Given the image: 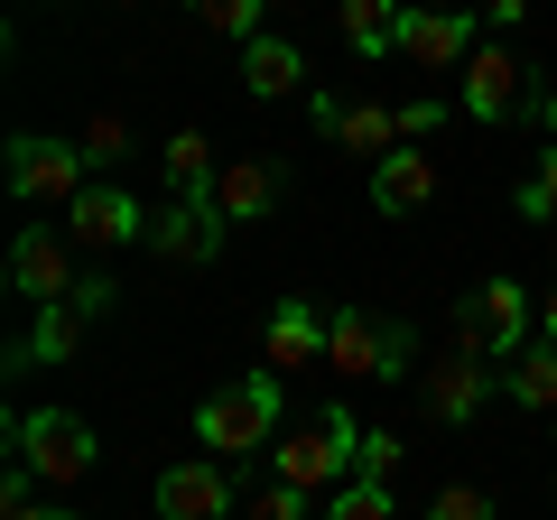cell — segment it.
I'll return each mask as SVG.
<instances>
[{"mask_svg": "<svg viewBox=\"0 0 557 520\" xmlns=\"http://www.w3.org/2000/svg\"><path fill=\"white\" fill-rule=\"evenodd\" d=\"M278 419H288V381L242 372V381H223V391L196 400V446L223 456V465H242V456H260V446H278Z\"/></svg>", "mask_w": 557, "mask_h": 520, "instance_id": "obj_1", "label": "cell"}, {"mask_svg": "<svg viewBox=\"0 0 557 520\" xmlns=\"http://www.w3.org/2000/svg\"><path fill=\"white\" fill-rule=\"evenodd\" d=\"M10 446H20V465L47 483V493H75L84 474L102 465V446H94V428L75 419V409H10Z\"/></svg>", "mask_w": 557, "mask_h": 520, "instance_id": "obj_2", "label": "cell"}, {"mask_svg": "<svg viewBox=\"0 0 557 520\" xmlns=\"http://www.w3.org/2000/svg\"><path fill=\"white\" fill-rule=\"evenodd\" d=\"M325 372H354V381H409L418 372V325L409 317H325Z\"/></svg>", "mask_w": 557, "mask_h": 520, "instance_id": "obj_3", "label": "cell"}, {"mask_svg": "<svg viewBox=\"0 0 557 520\" xmlns=\"http://www.w3.org/2000/svg\"><path fill=\"white\" fill-rule=\"evenodd\" d=\"M0 168H10V196H20V205H57V214L84 196V186H94L84 140H47V131H10Z\"/></svg>", "mask_w": 557, "mask_h": 520, "instance_id": "obj_4", "label": "cell"}, {"mask_svg": "<svg viewBox=\"0 0 557 520\" xmlns=\"http://www.w3.org/2000/svg\"><path fill=\"white\" fill-rule=\"evenodd\" d=\"M354 456H362V428H354V409H325L317 428H288L278 437V483H298V493H344L354 483Z\"/></svg>", "mask_w": 557, "mask_h": 520, "instance_id": "obj_5", "label": "cell"}, {"mask_svg": "<svg viewBox=\"0 0 557 520\" xmlns=\"http://www.w3.org/2000/svg\"><path fill=\"white\" fill-rule=\"evenodd\" d=\"M456 344L483 362H511L520 344H539V317H530V288L520 280H483L474 298L456 307Z\"/></svg>", "mask_w": 557, "mask_h": 520, "instance_id": "obj_6", "label": "cell"}, {"mask_svg": "<svg viewBox=\"0 0 557 520\" xmlns=\"http://www.w3.org/2000/svg\"><path fill=\"white\" fill-rule=\"evenodd\" d=\"M149 223L159 214H149L131 186H84V196L57 214V233L75 242V251H131V242H149Z\"/></svg>", "mask_w": 557, "mask_h": 520, "instance_id": "obj_7", "label": "cell"}, {"mask_svg": "<svg viewBox=\"0 0 557 520\" xmlns=\"http://www.w3.org/2000/svg\"><path fill=\"white\" fill-rule=\"evenodd\" d=\"M474 47H483L474 10H428V0H409V20H399V57H409L418 75H465Z\"/></svg>", "mask_w": 557, "mask_h": 520, "instance_id": "obj_8", "label": "cell"}, {"mask_svg": "<svg viewBox=\"0 0 557 520\" xmlns=\"http://www.w3.org/2000/svg\"><path fill=\"white\" fill-rule=\"evenodd\" d=\"M10 288H20L28 307H65V298L84 288L75 242H65V233H47V223H28V233L10 242Z\"/></svg>", "mask_w": 557, "mask_h": 520, "instance_id": "obj_9", "label": "cell"}, {"mask_svg": "<svg viewBox=\"0 0 557 520\" xmlns=\"http://www.w3.org/2000/svg\"><path fill=\"white\" fill-rule=\"evenodd\" d=\"M493 391H502V362L465 354V344L428 362V419H437V428H474L483 409H493Z\"/></svg>", "mask_w": 557, "mask_h": 520, "instance_id": "obj_10", "label": "cell"}, {"mask_svg": "<svg viewBox=\"0 0 557 520\" xmlns=\"http://www.w3.org/2000/svg\"><path fill=\"white\" fill-rule=\"evenodd\" d=\"M242 511V483L223 474V456H186L159 474V520H233Z\"/></svg>", "mask_w": 557, "mask_h": 520, "instance_id": "obj_11", "label": "cell"}, {"mask_svg": "<svg viewBox=\"0 0 557 520\" xmlns=\"http://www.w3.org/2000/svg\"><path fill=\"white\" fill-rule=\"evenodd\" d=\"M520 75H530V65H520L502 38H493V47H474V65L456 75V102H465V121H511L520 102H530V84H520Z\"/></svg>", "mask_w": 557, "mask_h": 520, "instance_id": "obj_12", "label": "cell"}, {"mask_svg": "<svg viewBox=\"0 0 557 520\" xmlns=\"http://www.w3.org/2000/svg\"><path fill=\"white\" fill-rule=\"evenodd\" d=\"M307 121H317L325 140H344L354 159H391V149H399V112H391V102H335V94H307Z\"/></svg>", "mask_w": 557, "mask_h": 520, "instance_id": "obj_13", "label": "cell"}, {"mask_svg": "<svg viewBox=\"0 0 557 520\" xmlns=\"http://www.w3.org/2000/svg\"><path fill=\"white\" fill-rule=\"evenodd\" d=\"M223 205H168L159 223H149V251L159 260H177V270H196V260H223Z\"/></svg>", "mask_w": 557, "mask_h": 520, "instance_id": "obj_14", "label": "cell"}, {"mask_svg": "<svg viewBox=\"0 0 557 520\" xmlns=\"http://www.w3.org/2000/svg\"><path fill=\"white\" fill-rule=\"evenodd\" d=\"M278 196H288V168H278V159H223V177H214L223 223H270Z\"/></svg>", "mask_w": 557, "mask_h": 520, "instance_id": "obj_15", "label": "cell"}, {"mask_svg": "<svg viewBox=\"0 0 557 520\" xmlns=\"http://www.w3.org/2000/svg\"><path fill=\"white\" fill-rule=\"evenodd\" d=\"M260 354H270V372H317L325 362V317L307 298H278L270 325H260Z\"/></svg>", "mask_w": 557, "mask_h": 520, "instance_id": "obj_16", "label": "cell"}, {"mask_svg": "<svg viewBox=\"0 0 557 520\" xmlns=\"http://www.w3.org/2000/svg\"><path fill=\"white\" fill-rule=\"evenodd\" d=\"M428 196H437V159H428V149H391V159H372V205H381V214H428Z\"/></svg>", "mask_w": 557, "mask_h": 520, "instance_id": "obj_17", "label": "cell"}, {"mask_svg": "<svg viewBox=\"0 0 557 520\" xmlns=\"http://www.w3.org/2000/svg\"><path fill=\"white\" fill-rule=\"evenodd\" d=\"M242 94L251 102H278V94H307V57L288 38H270V28H260L251 47H242Z\"/></svg>", "mask_w": 557, "mask_h": 520, "instance_id": "obj_18", "label": "cell"}, {"mask_svg": "<svg viewBox=\"0 0 557 520\" xmlns=\"http://www.w3.org/2000/svg\"><path fill=\"white\" fill-rule=\"evenodd\" d=\"M159 168H168V205H214L223 159H214V140H205V131H177V140L159 149Z\"/></svg>", "mask_w": 557, "mask_h": 520, "instance_id": "obj_19", "label": "cell"}, {"mask_svg": "<svg viewBox=\"0 0 557 520\" xmlns=\"http://www.w3.org/2000/svg\"><path fill=\"white\" fill-rule=\"evenodd\" d=\"M399 20H409V0H335V38L354 57H399Z\"/></svg>", "mask_w": 557, "mask_h": 520, "instance_id": "obj_20", "label": "cell"}, {"mask_svg": "<svg viewBox=\"0 0 557 520\" xmlns=\"http://www.w3.org/2000/svg\"><path fill=\"white\" fill-rule=\"evenodd\" d=\"M502 400H511V409H539V419H557V344H520V354L502 362Z\"/></svg>", "mask_w": 557, "mask_h": 520, "instance_id": "obj_21", "label": "cell"}, {"mask_svg": "<svg viewBox=\"0 0 557 520\" xmlns=\"http://www.w3.org/2000/svg\"><path fill=\"white\" fill-rule=\"evenodd\" d=\"M84 325H94V317H84L75 298H65V307H38V325L20 335V354H10V362H20V372H28V362H65V354L84 344Z\"/></svg>", "mask_w": 557, "mask_h": 520, "instance_id": "obj_22", "label": "cell"}, {"mask_svg": "<svg viewBox=\"0 0 557 520\" xmlns=\"http://www.w3.org/2000/svg\"><path fill=\"white\" fill-rule=\"evenodd\" d=\"M186 10H196V28H205V38L251 47V38H260V10H270V0H186Z\"/></svg>", "mask_w": 557, "mask_h": 520, "instance_id": "obj_23", "label": "cell"}, {"mask_svg": "<svg viewBox=\"0 0 557 520\" xmlns=\"http://www.w3.org/2000/svg\"><path fill=\"white\" fill-rule=\"evenodd\" d=\"M325 520H391V483H381V474H354L344 493H325Z\"/></svg>", "mask_w": 557, "mask_h": 520, "instance_id": "obj_24", "label": "cell"}, {"mask_svg": "<svg viewBox=\"0 0 557 520\" xmlns=\"http://www.w3.org/2000/svg\"><path fill=\"white\" fill-rule=\"evenodd\" d=\"M520 214L557 223V149H539V159H530V177H520Z\"/></svg>", "mask_w": 557, "mask_h": 520, "instance_id": "obj_25", "label": "cell"}, {"mask_svg": "<svg viewBox=\"0 0 557 520\" xmlns=\"http://www.w3.org/2000/svg\"><path fill=\"white\" fill-rule=\"evenodd\" d=\"M391 112H399V149H428L446 131V102L437 94H409V102H391Z\"/></svg>", "mask_w": 557, "mask_h": 520, "instance_id": "obj_26", "label": "cell"}, {"mask_svg": "<svg viewBox=\"0 0 557 520\" xmlns=\"http://www.w3.org/2000/svg\"><path fill=\"white\" fill-rule=\"evenodd\" d=\"M428 520H502V511L483 483H446V493H428Z\"/></svg>", "mask_w": 557, "mask_h": 520, "instance_id": "obj_27", "label": "cell"}, {"mask_svg": "<svg viewBox=\"0 0 557 520\" xmlns=\"http://www.w3.org/2000/svg\"><path fill=\"white\" fill-rule=\"evenodd\" d=\"M75 140H84V159H94V168H112L121 149H131V121H121V112H94V121L75 131Z\"/></svg>", "mask_w": 557, "mask_h": 520, "instance_id": "obj_28", "label": "cell"}, {"mask_svg": "<svg viewBox=\"0 0 557 520\" xmlns=\"http://www.w3.org/2000/svg\"><path fill=\"white\" fill-rule=\"evenodd\" d=\"M317 511V493H298V483H270V493H251V520H307Z\"/></svg>", "mask_w": 557, "mask_h": 520, "instance_id": "obj_29", "label": "cell"}, {"mask_svg": "<svg viewBox=\"0 0 557 520\" xmlns=\"http://www.w3.org/2000/svg\"><path fill=\"white\" fill-rule=\"evenodd\" d=\"M354 474H381V483L399 474V437H391V428H362V456H354Z\"/></svg>", "mask_w": 557, "mask_h": 520, "instance_id": "obj_30", "label": "cell"}, {"mask_svg": "<svg viewBox=\"0 0 557 520\" xmlns=\"http://www.w3.org/2000/svg\"><path fill=\"white\" fill-rule=\"evenodd\" d=\"M112 298H121V288H112V270H84V288H75V307H84V317H112Z\"/></svg>", "mask_w": 557, "mask_h": 520, "instance_id": "obj_31", "label": "cell"}, {"mask_svg": "<svg viewBox=\"0 0 557 520\" xmlns=\"http://www.w3.org/2000/svg\"><path fill=\"white\" fill-rule=\"evenodd\" d=\"M0 520H84V511H65L57 493H38V502H20V511H0Z\"/></svg>", "mask_w": 557, "mask_h": 520, "instance_id": "obj_32", "label": "cell"}, {"mask_svg": "<svg viewBox=\"0 0 557 520\" xmlns=\"http://www.w3.org/2000/svg\"><path fill=\"white\" fill-rule=\"evenodd\" d=\"M483 20H493V28H520V20H530V0H483Z\"/></svg>", "mask_w": 557, "mask_h": 520, "instance_id": "obj_33", "label": "cell"}, {"mask_svg": "<svg viewBox=\"0 0 557 520\" xmlns=\"http://www.w3.org/2000/svg\"><path fill=\"white\" fill-rule=\"evenodd\" d=\"M539 344H557V288H548V307H539Z\"/></svg>", "mask_w": 557, "mask_h": 520, "instance_id": "obj_34", "label": "cell"}, {"mask_svg": "<svg viewBox=\"0 0 557 520\" xmlns=\"http://www.w3.org/2000/svg\"><path fill=\"white\" fill-rule=\"evenodd\" d=\"M539 121H548V131H557V94H539Z\"/></svg>", "mask_w": 557, "mask_h": 520, "instance_id": "obj_35", "label": "cell"}, {"mask_svg": "<svg viewBox=\"0 0 557 520\" xmlns=\"http://www.w3.org/2000/svg\"><path fill=\"white\" fill-rule=\"evenodd\" d=\"M548 483H557V419H548Z\"/></svg>", "mask_w": 557, "mask_h": 520, "instance_id": "obj_36", "label": "cell"}]
</instances>
